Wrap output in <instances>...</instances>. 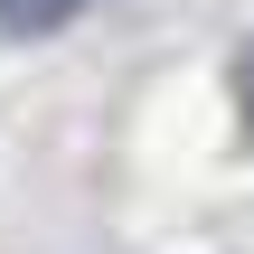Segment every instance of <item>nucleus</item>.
Masks as SVG:
<instances>
[{
  "instance_id": "1",
  "label": "nucleus",
  "mask_w": 254,
  "mask_h": 254,
  "mask_svg": "<svg viewBox=\"0 0 254 254\" xmlns=\"http://www.w3.org/2000/svg\"><path fill=\"white\" fill-rule=\"evenodd\" d=\"M75 9H85V0H0V28H19V38H28V28H66Z\"/></svg>"
},
{
  "instance_id": "2",
  "label": "nucleus",
  "mask_w": 254,
  "mask_h": 254,
  "mask_svg": "<svg viewBox=\"0 0 254 254\" xmlns=\"http://www.w3.org/2000/svg\"><path fill=\"white\" fill-rule=\"evenodd\" d=\"M236 94H245V123H254V47L236 57Z\"/></svg>"
}]
</instances>
